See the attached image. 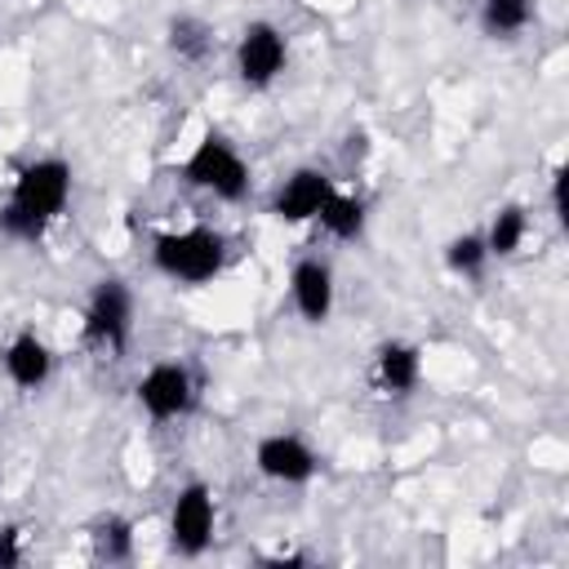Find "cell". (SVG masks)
<instances>
[{"mask_svg":"<svg viewBox=\"0 0 569 569\" xmlns=\"http://www.w3.org/2000/svg\"><path fill=\"white\" fill-rule=\"evenodd\" d=\"M13 565H22V533L4 529L0 533V569H13Z\"/></svg>","mask_w":569,"mask_h":569,"instance_id":"d6986e66","label":"cell"},{"mask_svg":"<svg viewBox=\"0 0 569 569\" xmlns=\"http://www.w3.org/2000/svg\"><path fill=\"white\" fill-rule=\"evenodd\" d=\"M89 538H93V556L107 565H120L133 556V525L124 516H102Z\"/></svg>","mask_w":569,"mask_h":569,"instance_id":"e0dca14e","label":"cell"},{"mask_svg":"<svg viewBox=\"0 0 569 569\" xmlns=\"http://www.w3.org/2000/svg\"><path fill=\"white\" fill-rule=\"evenodd\" d=\"M133 400L151 422H178L196 405V378L182 360H156L133 382Z\"/></svg>","mask_w":569,"mask_h":569,"instance_id":"5b68a950","label":"cell"},{"mask_svg":"<svg viewBox=\"0 0 569 569\" xmlns=\"http://www.w3.org/2000/svg\"><path fill=\"white\" fill-rule=\"evenodd\" d=\"M316 222H320L333 240H360V236H365V200L333 187V196L325 200V209L316 213Z\"/></svg>","mask_w":569,"mask_h":569,"instance_id":"9a60e30c","label":"cell"},{"mask_svg":"<svg viewBox=\"0 0 569 569\" xmlns=\"http://www.w3.org/2000/svg\"><path fill=\"white\" fill-rule=\"evenodd\" d=\"M418 382H422V351L413 342L391 338V342H382L373 351V387L382 396H396L400 400V396L418 391Z\"/></svg>","mask_w":569,"mask_h":569,"instance_id":"7c38bea8","label":"cell"},{"mask_svg":"<svg viewBox=\"0 0 569 569\" xmlns=\"http://www.w3.org/2000/svg\"><path fill=\"white\" fill-rule=\"evenodd\" d=\"M209 49H213V27L204 22V18H196V13H178V18H169V53L178 58V62H204L209 58Z\"/></svg>","mask_w":569,"mask_h":569,"instance_id":"5bb4252c","label":"cell"},{"mask_svg":"<svg viewBox=\"0 0 569 569\" xmlns=\"http://www.w3.org/2000/svg\"><path fill=\"white\" fill-rule=\"evenodd\" d=\"M480 236H485L489 258H511V253L525 244V236H529V213H525V204H502V209H493V218H489V227H485Z\"/></svg>","mask_w":569,"mask_h":569,"instance_id":"4fadbf2b","label":"cell"},{"mask_svg":"<svg viewBox=\"0 0 569 569\" xmlns=\"http://www.w3.org/2000/svg\"><path fill=\"white\" fill-rule=\"evenodd\" d=\"M213 525H218V502H213V489L204 480H187L178 493H173V507H169V547L187 560L204 556L209 542H213Z\"/></svg>","mask_w":569,"mask_h":569,"instance_id":"8992f818","label":"cell"},{"mask_svg":"<svg viewBox=\"0 0 569 569\" xmlns=\"http://www.w3.org/2000/svg\"><path fill=\"white\" fill-rule=\"evenodd\" d=\"M485 262H489V249H485V236H480V231H462V236H453V240L445 244V267H449L453 276L476 280V276L485 271Z\"/></svg>","mask_w":569,"mask_h":569,"instance_id":"ac0fdd59","label":"cell"},{"mask_svg":"<svg viewBox=\"0 0 569 569\" xmlns=\"http://www.w3.org/2000/svg\"><path fill=\"white\" fill-rule=\"evenodd\" d=\"M333 298H338V289H333V267H329L325 258L307 253V258H298V262L289 267V302H293V311H298L307 325H325V320L333 316Z\"/></svg>","mask_w":569,"mask_h":569,"instance_id":"30bf717a","label":"cell"},{"mask_svg":"<svg viewBox=\"0 0 569 569\" xmlns=\"http://www.w3.org/2000/svg\"><path fill=\"white\" fill-rule=\"evenodd\" d=\"M0 365H4V378H9L18 391H40V387L53 378V351H49V342H44L36 329H18V333L4 342Z\"/></svg>","mask_w":569,"mask_h":569,"instance_id":"8fae6325","label":"cell"},{"mask_svg":"<svg viewBox=\"0 0 569 569\" xmlns=\"http://www.w3.org/2000/svg\"><path fill=\"white\" fill-rule=\"evenodd\" d=\"M253 467L271 485H307L320 471V453L298 431H271L253 445Z\"/></svg>","mask_w":569,"mask_h":569,"instance_id":"ba28073f","label":"cell"},{"mask_svg":"<svg viewBox=\"0 0 569 569\" xmlns=\"http://www.w3.org/2000/svg\"><path fill=\"white\" fill-rule=\"evenodd\" d=\"M284 62H289V40L276 22L258 18L240 31L236 40V76L244 89H271L280 76H284Z\"/></svg>","mask_w":569,"mask_h":569,"instance_id":"52a82bcc","label":"cell"},{"mask_svg":"<svg viewBox=\"0 0 569 569\" xmlns=\"http://www.w3.org/2000/svg\"><path fill=\"white\" fill-rule=\"evenodd\" d=\"M80 333L89 347L107 351V356H124L129 333H133V293L120 276H102L89 289L84 316H80Z\"/></svg>","mask_w":569,"mask_h":569,"instance_id":"277c9868","label":"cell"},{"mask_svg":"<svg viewBox=\"0 0 569 569\" xmlns=\"http://www.w3.org/2000/svg\"><path fill=\"white\" fill-rule=\"evenodd\" d=\"M329 196H333V178H329L325 169L302 164V169H293V173L276 187V196H271V213H276L280 222H289V227H298V222H316V213L325 209Z\"/></svg>","mask_w":569,"mask_h":569,"instance_id":"9c48e42d","label":"cell"},{"mask_svg":"<svg viewBox=\"0 0 569 569\" xmlns=\"http://www.w3.org/2000/svg\"><path fill=\"white\" fill-rule=\"evenodd\" d=\"M151 267L173 280V284H209L227 267V240L213 227H182V231H160L151 240Z\"/></svg>","mask_w":569,"mask_h":569,"instance_id":"7a4b0ae2","label":"cell"},{"mask_svg":"<svg viewBox=\"0 0 569 569\" xmlns=\"http://www.w3.org/2000/svg\"><path fill=\"white\" fill-rule=\"evenodd\" d=\"M538 0H480V27L493 40H511L529 27Z\"/></svg>","mask_w":569,"mask_h":569,"instance_id":"2e32d148","label":"cell"},{"mask_svg":"<svg viewBox=\"0 0 569 569\" xmlns=\"http://www.w3.org/2000/svg\"><path fill=\"white\" fill-rule=\"evenodd\" d=\"M178 178L196 191H209L213 200H244L249 196V160L236 151V142H227L222 133H200V142L187 151V160L178 164Z\"/></svg>","mask_w":569,"mask_h":569,"instance_id":"3957f363","label":"cell"},{"mask_svg":"<svg viewBox=\"0 0 569 569\" xmlns=\"http://www.w3.org/2000/svg\"><path fill=\"white\" fill-rule=\"evenodd\" d=\"M71 200V164L62 156H36L18 169L9 200L0 204V236L36 244Z\"/></svg>","mask_w":569,"mask_h":569,"instance_id":"6da1fadb","label":"cell"}]
</instances>
